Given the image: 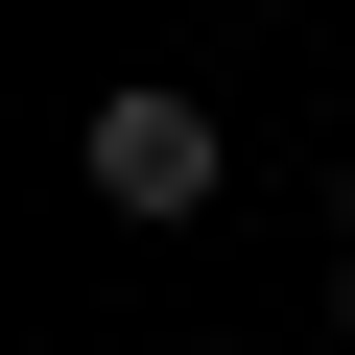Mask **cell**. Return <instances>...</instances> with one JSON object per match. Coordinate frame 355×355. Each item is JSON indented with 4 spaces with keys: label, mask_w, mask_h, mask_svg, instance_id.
I'll use <instances>...</instances> for the list:
<instances>
[{
    "label": "cell",
    "mask_w": 355,
    "mask_h": 355,
    "mask_svg": "<svg viewBox=\"0 0 355 355\" xmlns=\"http://www.w3.org/2000/svg\"><path fill=\"white\" fill-rule=\"evenodd\" d=\"M331 214H355V142H331Z\"/></svg>",
    "instance_id": "obj_2"
},
{
    "label": "cell",
    "mask_w": 355,
    "mask_h": 355,
    "mask_svg": "<svg viewBox=\"0 0 355 355\" xmlns=\"http://www.w3.org/2000/svg\"><path fill=\"white\" fill-rule=\"evenodd\" d=\"M214 166H237V142H214V95H166V71H119V95L71 119V190H95V214H142V237H166V214H214Z\"/></svg>",
    "instance_id": "obj_1"
}]
</instances>
